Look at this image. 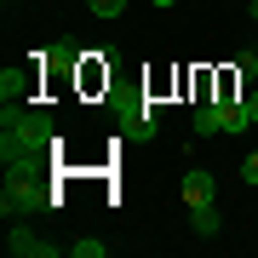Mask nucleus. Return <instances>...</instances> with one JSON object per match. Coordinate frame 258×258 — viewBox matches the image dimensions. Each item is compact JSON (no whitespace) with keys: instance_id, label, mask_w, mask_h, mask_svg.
I'll return each instance as SVG.
<instances>
[{"instance_id":"13","label":"nucleus","mask_w":258,"mask_h":258,"mask_svg":"<svg viewBox=\"0 0 258 258\" xmlns=\"http://www.w3.org/2000/svg\"><path fill=\"white\" fill-rule=\"evenodd\" d=\"M149 6H178V0H149Z\"/></svg>"},{"instance_id":"16","label":"nucleus","mask_w":258,"mask_h":258,"mask_svg":"<svg viewBox=\"0 0 258 258\" xmlns=\"http://www.w3.org/2000/svg\"><path fill=\"white\" fill-rule=\"evenodd\" d=\"M6 6H12V0H6Z\"/></svg>"},{"instance_id":"7","label":"nucleus","mask_w":258,"mask_h":258,"mask_svg":"<svg viewBox=\"0 0 258 258\" xmlns=\"http://www.w3.org/2000/svg\"><path fill=\"white\" fill-rule=\"evenodd\" d=\"M189 224H195V235H201V241H212V235L224 230V218H218V207H189Z\"/></svg>"},{"instance_id":"6","label":"nucleus","mask_w":258,"mask_h":258,"mask_svg":"<svg viewBox=\"0 0 258 258\" xmlns=\"http://www.w3.org/2000/svg\"><path fill=\"white\" fill-rule=\"evenodd\" d=\"M6 247L18 252V258H52V252H57L52 241H40V235H29V230H12V241H6Z\"/></svg>"},{"instance_id":"8","label":"nucleus","mask_w":258,"mask_h":258,"mask_svg":"<svg viewBox=\"0 0 258 258\" xmlns=\"http://www.w3.org/2000/svg\"><path fill=\"white\" fill-rule=\"evenodd\" d=\"M69 252H75V258H103V252H109V241H98V235H81Z\"/></svg>"},{"instance_id":"3","label":"nucleus","mask_w":258,"mask_h":258,"mask_svg":"<svg viewBox=\"0 0 258 258\" xmlns=\"http://www.w3.org/2000/svg\"><path fill=\"white\" fill-rule=\"evenodd\" d=\"M46 207H52V195L40 189L29 172H6V195H0V212H6V218L12 212H18V218L23 212H46Z\"/></svg>"},{"instance_id":"10","label":"nucleus","mask_w":258,"mask_h":258,"mask_svg":"<svg viewBox=\"0 0 258 258\" xmlns=\"http://www.w3.org/2000/svg\"><path fill=\"white\" fill-rule=\"evenodd\" d=\"M235 75H241V81H252V75H258V52H241V57H235Z\"/></svg>"},{"instance_id":"2","label":"nucleus","mask_w":258,"mask_h":258,"mask_svg":"<svg viewBox=\"0 0 258 258\" xmlns=\"http://www.w3.org/2000/svg\"><path fill=\"white\" fill-rule=\"evenodd\" d=\"M252 126V109L241 98H207L201 109H195V132L201 138H218V132H247Z\"/></svg>"},{"instance_id":"14","label":"nucleus","mask_w":258,"mask_h":258,"mask_svg":"<svg viewBox=\"0 0 258 258\" xmlns=\"http://www.w3.org/2000/svg\"><path fill=\"white\" fill-rule=\"evenodd\" d=\"M247 12H252V18H258V0H247Z\"/></svg>"},{"instance_id":"4","label":"nucleus","mask_w":258,"mask_h":258,"mask_svg":"<svg viewBox=\"0 0 258 258\" xmlns=\"http://www.w3.org/2000/svg\"><path fill=\"white\" fill-rule=\"evenodd\" d=\"M218 201V184H212L207 166H189L184 172V207H212Z\"/></svg>"},{"instance_id":"11","label":"nucleus","mask_w":258,"mask_h":258,"mask_svg":"<svg viewBox=\"0 0 258 258\" xmlns=\"http://www.w3.org/2000/svg\"><path fill=\"white\" fill-rule=\"evenodd\" d=\"M241 184H252V189H258V149H252L247 161H241Z\"/></svg>"},{"instance_id":"15","label":"nucleus","mask_w":258,"mask_h":258,"mask_svg":"<svg viewBox=\"0 0 258 258\" xmlns=\"http://www.w3.org/2000/svg\"><path fill=\"white\" fill-rule=\"evenodd\" d=\"M252 52H258V40H252Z\"/></svg>"},{"instance_id":"5","label":"nucleus","mask_w":258,"mask_h":258,"mask_svg":"<svg viewBox=\"0 0 258 258\" xmlns=\"http://www.w3.org/2000/svg\"><path fill=\"white\" fill-rule=\"evenodd\" d=\"M0 98H6V103H29V98H35V75H29V69H6V75H0Z\"/></svg>"},{"instance_id":"1","label":"nucleus","mask_w":258,"mask_h":258,"mask_svg":"<svg viewBox=\"0 0 258 258\" xmlns=\"http://www.w3.org/2000/svg\"><path fill=\"white\" fill-rule=\"evenodd\" d=\"M46 144H52V120L46 115H29L23 103H6V120H0V155H6V172H23Z\"/></svg>"},{"instance_id":"9","label":"nucleus","mask_w":258,"mask_h":258,"mask_svg":"<svg viewBox=\"0 0 258 258\" xmlns=\"http://www.w3.org/2000/svg\"><path fill=\"white\" fill-rule=\"evenodd\" d=\"M86 12H92V18H120L126 0H86Z\"/></svg>"},{"instance_id":"12","label":"nucleus","mask_w":258,"mask_h":258,"mask_svg":"<svg viewBox=\"0 0 258 258\" xmlns=\"http://www.w3.org/2000/svg\"><path fill=\"white\" fill-rule=\"evenodd\" d=\"M247 109H252V126H258V92H252V98H247Z\"/></svg>"}]
</instances>
